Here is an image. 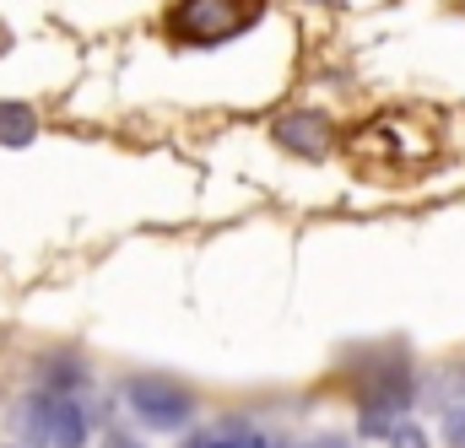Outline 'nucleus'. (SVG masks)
I'll use <instances>...</instances> for the list:
<instances>
[{
	"instance_id": "nucleus-7",
	"label": "nucleus",
	"mask_w": 465,
	"mask_h": 448,
	"mask_svg": "<svg viewBox=\"0 0 465 448\" xmlns=\"http://www.w3.org/2000/svg\"><path fill=\"white\" fill-rule=\"evenodd\" d=\"M390 448H428V433H422L417 422H395V433H390Z\"/></svg>"
},
{
	"instance_id": "nucleus-1",
	"label": "nucleus",
	"mask_w": 465,
	"mask_h": 448,
	"mask_svg": "<svg viewBox=\"0 0 465 448\" xmlns=\"http://www.w3.org/2000/svg\"><path fill=\"white\" fill-rule=\"evenodd\" d=\"M265 0H179L168 27L184 44H228L238 33H249V22H260Z\"/></svg>"
},
{
	"instance_id": "nucleus-10",
	"label": "nucleus",
	"mask_w": 465,
	"mask_h": 448,
	"mask_svg": "<svg viewBox=\"0 0 465 448\" xmlns=\"http://www.w3.org/2000/svg\"><path fill=\"white\" fill-rule=\"evenodd\" d=\"M104 448H141V443H135V438H124V433H109V438H104Z\"/></svg>"
},
{
	"instance_id": "nucleus-6",
	"label": "nucleus",
	"mask_w": 465,
	"mask_h": 448,
	"mask_svg": "<svg viewBox=\"0 0 465 448\" xmlns=\"http://www.w3.org/2000/svg\"><path fill=\"white\" fill-rule=\"evenodd\" d=\"M201 448H271L254 427H243V422H228V433H217V438H201Z\"/></svg>"
},
{
	"instance_id": "nucleus-9",
	"label": "nucleus",
	"mask_w": 465,
	"mask_h": 448,
	"mask_svg": "<svg viewBox=\"0 0 465 448\" xmlns=\"http://www.w3.org/2000/svg\"><path fill=\"white\" fill-rule=\"evenodd\" d=\"M298 448H351L341 433H320V438H309V443H298Z\"/></svg>"
},
{
	"instance_id": "nucleus-5",
	"label": "nucleus",
	"mask_w": 465,
	"mask_h": 448,
	"mask_svg": "<svg viewBox=\"0 0 465 448\" xmlns=\"http://www.w3.org/2000/svg\"><path fill=\"white\" fill-rule=\"evenodd\" d=\"M33 135H38V113L27 109V103H16V98H5V103H0V146L16 151V146H27Z\"/></svg>"
},
{
	"instance_id": "nucleus-2",
	"label": "nucleus",
	"mask_w": 465,
	"mask_h": 448,
	"mask_svg": "<svg viewBox=\"0 0 465 448\" xmlns=\"http://www.w3.org/2000/svg\"><path fill=\"white\" fill-rule=\"evenodd\" d=\"M22 433L38 448H82L87 443V416H82L76 400L38 389V394L22 400Z\"/></svg>"
},
{
	"instance_id": "nucleus-8",
	"label": "nucleus",
	"mask_w": 465,
	"mask_h": 448,
	"mask_svg": "<svg viewBox=\"0 0 465 448\" xmlns=\"http://www.w3.org/2000/svg\"><path fill=\"white\" fill-rule=\"evenodd\" d=\"M444 433H450V443L465 448V405H455L450 416H444Z\"/></svg>"
},
{
	"instance_id": "nucleus-4",
	"label": "nucleus",
	"mask_w": 465,
	"mask_h": 448,
	"mask_svg": "<svg viewBox=\"0 0 465 448\" xmlns=\"http://www.w3.org/2000/svg\"><path fill=\"white\" fill-rule=\"evenodd\" d=\"M276 141L298 157H325L331 151V119L325 113H282L276 119Z\"/></svg>"
},
{
	"instance_id": "nucleus-12",
	"label": "nucleus",
	"mask_w": 465,
	"mask_h": 448,
	"mask_svg": "<svg viewBox=\"0 0 465 448\" xmlns=\"http://www.w3.org/2000/svg\"><path fill=\"white\" fill-rule=\"evenodd\" d=\"M184 448H201V443H184Z\"/></svg>"
},
{
	"instance_id": "nucleus-3",
	"label": "nucleus",
	"mask_w": 465,
	"mask_h": 448,
	"mask_svg": "<svg viewBox=\"0 0 465 448\" xmlns=\"http://www.w3.org/2000/svg\"><path fill=\"white\" fill-rule=\"evenodd\" d=\"M124 405H130L146 427H157V433H179V427L195 416V400H190L179 384H168V378H130V384H124Z\"/></svg>"
},
{
	"instance_id": "nucleus-11",
	"label": "nucleus",
	"mask_w": 465,
	"mask_h": 448,
	"mask_svg": "<svg viewBox=\"0 0 465 448\" xmlns=\"http://www.w3.org/2000/svg\"><path fill=\"white\" fill-rule=\"evenodd\" d=\"M0 54H11V33H5V22H0Z\"/></svg>"
}]
</instances>
